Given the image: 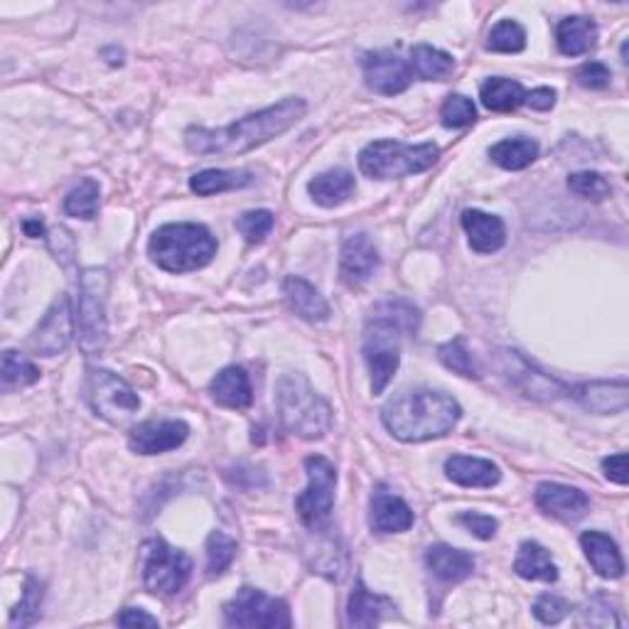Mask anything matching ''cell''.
Masks as SVG:
<instances>
[{
    "instance_id": "obj_1",
    "label": "cell",
    "mask_w": 629,
    "mask_h": 629,
    "mask_svg": "<svg viewBox=\"0 0 629 629\" xmlns=\"http://www.w3.org/2000/svg\"><path fill=\"white\" fill-rule=\"evenodd\" d=\"M305 111L307 103L303 99L288 97L217 130L190 126L185 130V146L197 155H243L293 128Z\"/></svg>"
},
{
    "instance_id": "obj_2",
    "label": "cell",
    "mask_w": 629,
    "mask_h": 629,
    "mask_svg": "<svg viewBox=\"0 0 629 629\" xmlns=\"http://www.w3.org/2000/svg\"><path fill=\"white\" fill-rule=\"evenodd\" d=\"M463 408L443 391H401L381 408V424L401 443H426L448 436L457 426Z\"/></svg>"
},
{
    "instance_id": "obj_3",
    "label": "cell",
    "mask_w": 629,
    "mask_h": 629,
    "mask_svg": "<svg viewBox=\"0 0 629 629\" xmlns=\"http://www.w3.org/2000/svg\"><path fill=\"white\" fill-rule=\"evenodd\" d=\"M420 315L408 300H383L369 317L364 330V360L372 374V393L379 397L399 372L403 335L418 330Z\"/></svg>"
},
{
    "instance_id": "obj_4",
    "label": "cell",
    "mask_w": 629,
    "mask_h": 629,
    "mask_svg": "<svg viewBox=\"0 0 629 629\" xmlns=\"http://www.w3.org/2000/svg\"><path fill=\"white\" fill-rule=\"evenodd\" d=\"M150 261L167 274H190L217 256V239L202 224H165L148 241Z\"/></svg>"
},
{
    "instance_id": "obj_5",
    "label": "cell",
    "mask_w": 629,
    "mask_h": 629,
    "mask_svg": "<svg viewBox=\"0 0 629 629\" xmlns=\"http://www.w3.org/2000/svg\"><path fill=\"white\" fill-rule=\"evenodd\" d=\"M276 411L290 436L320 440L332 426V408L303 374H284L276 381Z\"/></svg>"
},
{
    "instance_id": "obj_6",
    "label": "cell",
    "mask_w": 629,
    "mask_h": 629,
    "mask_svg": "<svg viewBox=\"0 0 629 629\" xmlns=\"http://www.w3.org/2000/svg\"><path fill=\"white\" fill-rule=\"evenodd\" d=\"M440 148L433 143L406 146L401 140H374L360 153V171L372 180H401L430 171Z\"/></svg>"
},
{
    "instance_id": "obj_7",
    "label": "cell",
    "mask_w": 629,
    "mask_h": 629,
    "mask_svg": "<svg viewBox=\"0 0 629 629\" xmlns=\"http://www.w3.org/2000/svg\"><path fill=\"white\" fill-rule=\"evenodd\" d=\"M106 298H109V271L106 268H87L79 276V300L77 317H74V330H77L79 350L93 356L101 354L109 342V323H106Z\"/></svg>"
},
{
    "instance_id": "obj_8",
    "label": "cell",
    "mask_w": 629,
    "mask_h": 629,
    "mask_svg": "<svg viewBox=\"0 0 629 629\" xmlns=\"http://www.w3.org/2000/svg\"><path fill=\"white\" fill-rule=\"evenodd\" d=\"M307 487L305 492L295 500V510L307 529L320 531L327 527L335 506V487H337V469L330 460L323 455L305 457Z\"/></svg>"
},
{
    "instance_id": "obj_9",
    "label": "cell",
    "mask_w": 629,
    "mask_h": 629,
    "mask_svg": "<svg viewBox=\"0 0 629 629\" xmlns=\"http://www.w3.org/2000/svg\"><path fill=\"white\" fill-rule=\"evenodd\" d=\"M143 583L155 595H177L190 583L192 561L185 551L173 549L163 539H150L146 546Z\"/></svg>"
},
{
    "instance_id": "obj_10",
    "label": "cell",
    "mask_w": 629,
    "mask_h": 629,
    "mask_svg": "<svg viewBox=\"0 0 629 629\" xmlns=\"http://www.w3.org/2000/svg\"><path fill=\"white\" fill-rule=\"evenodd\" d=\"M224 622L243 629H276L293 625V617H290V609L284 600L268 597L264 590L243 586L224 605Z\"/></svg>"
},
{
    "instance_id": "obj_11",
    "label": "cell",
    "mask_w": 629,
    "mask_h": 629,
    "mask_svg": "<svg viewBox=\"0 0 629 629\" xmlns=\"http://www.w3.org/2000/svg\"><path fill=\"white\" fill-rule=\"evenodd\" d=\"M87 391L91 408L101 418H106L109 424H124L140 408L138 393L128 387V381L121 379L114 372L99 369V366L89 369Z\"/></svg>"
},
{
    "instance_id": "obj_12",
    "label": "cell",
    "mask_w": 629,
    "mask_h": 629,
    "mask_svg": "<svg viewBox=\"0 0 629 629\" xmlns=\"http://www.w3.org/2000/svg\"><path fill=\"white\" fill-rule=\"evenodd\" d=\"M496 366L524 397L533 401H556L563 393H568V389L558 379L541 372L537 364H531L527 356L516 350H502L496 354Z\"/></svg>"
},
{
    "instance_id": "obj_13",
    "label": "cell",
    "mask_w": 629,
    "mask_h": 629,
    "mask_svg": "<svg viewBox=\"0 0 629 629\" xmlns=\"http://www.w3.org/2000/svg\"><path fill=\"white\" fill-rule=\"evenodd\" d=\"M362 70L366 87L381 93V97H399L413 81L411 64L391 50L366 52L362 58Z\"/></svg>"
},
{
    "instance_id": "obj_14",
    "label": "cell",
    "mask_w": 629,
    "mask_h": 629,
    "mask_svg": "<svg viewBox=\"0 0 629 629\" xmlns=\"http://www.w3.org/2000/svg\"><path fill=\"white\" fill-rule=\"evenodd\" d=\"M379 264V251L366 234H352L344 239L340 253V280L347 288L354 290L369 284Z\"/></svg>"
},
{
    "instance_id": "obj_15",
    "label": "cell",
    "mask_w": 629,
    "mask_h": 629,
    "mask_svg": "<svg viewBox=\"0 0 629 629\" xmlns=\"http://www.w3.org/2000/svg\"><path fill=\"white\" fill-rule=\"evenodd\" d=\"M74 330L72 320V310H70V298L60 295L54 300V305L47 310V315L42 317V323L35 327L33 335V350L42 356H58L70 347Z\"/></svg>"
},
{
    "instance_id": "obj_16",
    "label": "cell",
    "mask_w": 629,
    "mask_h": 629,
    "mask_svg": "<svg viewBox=\"0 0 629 629\" xmlns=\"http://www.w3.org/2000/svg\"><path fill=\"white\" fill-rule=\"evenodd\" d=\"M187 436L190 426L185 420H146L130 430L128 445L138 455H163L180 448Z\"/></svg>"
},
{
    "instance_id": "obj_17",
    "label": "cell",
    "mask_w": 629,
    "mask_h": 629,
    "mask_svg": "<svg viewBox=\"0 0 629 629\" xmlns=\"http://www.w3.org/2000/svg\"><path fill=\"white\" fill-rule=\"evenodd\" d=\"M568 397L597 416H615V413H625L629 406V387L625 379L578 383V387L568 389Z\"/></svg>"
},
{
    "instance_id": "obj_18",
    "label": "cell",
    "mask_w": 629,
    "mask_h": 629,
    "mask_svg": "<svg viewBox=\"0 0 629 629\" xmlns=\"http://www.w3.org/2000/svg\"><path fill=\"white\" fill-rule=\"evenodd\" d=\"M537 506L549 516H556L561 521H580L590 510V500L583 490L558 482H541L537 487Z\"/></svg>"
},
{
    "instance_id": "obj_19",
    "label": "cell",
    "mask_w": 629,
    "mask_h": 629,
    "mask_svg": "<svg viewBox=\"0 0 629 629\" xmlns=\"http://www.w3.org/2000/svg\"><path fill=\"white\" fill-rule=\"evenodd\" d=\"M416 516L399 494L379 487L369 502V527L377 533H403L413 527Z\"/></svg>"
},
{
    "instance_id": "obj_20",
    "label": "cell",
    "mask_w": 629,
    "mask_h": 629,
    "mask_svg": "<svg viewBox=\"0 0 629 629\" xmlns=\"http://www.w3.org/2000/svg\"><path fill=\"white\" fill-rule=\"evenodd\" d=\"M445 475L460 487H469V490H490L502 480L500 467L492 460L485 457H469V455H453L445 460Z\"/></svg>"
},
{
    "instance_id": "obj_21",
    "label": "cell",
    "mask_w": 629,
    "mask_h": 629,
    "mask_svg": "<svg viewBox=\"0 0 629 629\" xmlns=\"http://www.w3.org/2000/svg\"><path fill=\"white\" fill-rule=\"evenodd\" d=\"M460 224L467 234V241L473 251L477 253H496L506 241V229L504 222L494 214H487L480 210H465Z\"/></svg>"
},
{
    "instance_id": "obj_22",
    "label": "cell",
    "mask_w": 629,
    "mask_h": 629,
    "mask_svg": "<svg viewBox=\"0 0 629 629\" xmlns=\"http://www.w3.org/2000/svg\"><path fill=\"white\" fill-rule=\"evenodd\" d=\"M580 546L586 551V558L590 561V566L597 573L600 578L617 580L625 576V561L622 553H619L617 543L607 537L603 531H586L580 537Z\"/></svg>"
},
{
    "instance_id": "obj_23",
    "label": "cell",
    "mask_w": 629,
    "mask_h": 629,
    "mask_svg": "<svg viewBox=\"0 0 629 629\" xmlns=\"http://www.w3.org/2000/svg\"><path fill=\"white\" fill-rule=\"evenodd\" d=\"M210 393L219 406L234 408V411L249 408L253 401L251 379L243 366H227V369H222L217 377L212 379Z\"/></svg>"
},
{
    "instance_id": "obj_24",
    "label": "cell",
    "mask_w": 629,
    "mask_h": 629,
    "mask_svg": "<svg viewBox=\"0 0 629 629\" xmlns=\"http://www.w3.org/2000/svg\"><path fill=\"white\" fill-rule=\"evenodd\" d=\"M284 295L290 310H293L298 317H303L305 323H325L327 317H330L327 300L320 295V290L313 284H307L305 278L288 276L284 284Z\"/></svg>"
},
{
    "instance_id": "obj_25",
    "label": "cell",
    "mask_w": 629,
    "mask_h": 629,
    "mask_svg": "<svg viewBox=\"0 0 629 629\" xmlns=\"http://www.w3.org/2000/svg\"><path fill=\"white\" fill-rule=\"evenodd\" d=\"M397 605L389 597L372 593L364 583H356L352 590L350 603H347V625L350 627H377L383 617L393 615Z\"/></svg>"
},
{
    "instance_id": "obj_26",
    "label": "cell",
    "mask_w": 629,
    "mask_h": 629,
    "mask_svg": "<svg viewBox=\"0 0 629 629\" xmlns=\"http://www.w3.org/2000/svg\"><path fill=\"white\" fill-rule=\"evenodd\" d=\"M426 563L430 573L443 580V583H460V580L473 576L475 570L473 553L453 549L448 546V543H436V546H430L426 551Z\"/></svg>"
},
{
    "instance_id": "obj_27",
    "label": "cell",
    "mask_w": 629,
    "mask_h": 629,
    "mask_svg": "<svg viewBox=\"0 0 629 629\" xmlns=\"http://www.w3.org/2000/svg\"><path fill=\"white\" fill-rule=\"evenodd\" d=\"M597 42V25L593 17L586 15H570L563 17L556 27V45L561 54L566 58H580L588 54Z\"/></svg>"
},
{
    "instance_id": "obj_28",
    "label": "cell",
    "mask_w": 629,
    "mask_h": 629,
    "mask_svg": "<svg viewBox=\"0 0 629 629\" xmlns=\"http://www.w3.org/2000/svg\"><path fill=\"white\" fill-rule=\"evenodd\" d=\"M514 573L527 580H543V583H556L558 566L553 563L551 553L537 541H524L516 553Z\"/></svg>"
},
{
    "instance_id": "obj_29",
    "label": "cell",
    "mask_w": 629,
    "mask_h": 629,
    "mask_svg": "<svg viewBox=\"0 0 629 629\" xmlns=\"http://www.w3.org/2000/svg\"><path fill=\"white\" fill-rule=\"evenodd\" d=\"M307 192L317 204L332 210L354 194V177L347 171H327L307 183Z\"/></svg>"
},
{
    "instance_id": "obj_30",
    "label": "cell",
    "mask_w": 629,
    "mask_h": 629,
    "mask_svg": "<svg viewBox=\"0 0 629 629\" xmlns=\"http://www.w3.org/2000/svg\"><path fill=\"white\" fill-rule=\"evenodd\" d=\"M411 72L416 79L443 81L455 72V60L433 45H416L411 50Z\"/></svg>"
},
{
    "instance_id": "obj_31",
    "label": "cell",
    "mask_w": 629,
    "mask_h": 629,
    "mask_svg": "<svg viewBox=\"0 0 629 629\" xmlns=\"http://www.w3.org/2000/svg\"><path fill=\"white\" fill-rule=\"evenodd\" d=\"M490 158L504 171H524L539 158V143L527 136L504 138L490 148Z\"/></svg>"
},
{
    "instance_id": "obj_32",
    "label": "cell",
    "mask_w": 629,
    "mask_h": 629,
    "mask_svg": "<svg viewBox=\"0 0 629 629\" xmlns=\"http://www.w3.org/2000/svg\"><path fill=\"white\" fill-rule=\"evenodd\" d=\"M524 97H527V91H524L521 84L506 77L487 79L480 89L485 109L494 111V114H510V111H516L524 103Z\"/></svg>"
},
{
    "instance_id": "obj_33",
    "label": "cell",
    "mask_w": 629,
    "mask_h": 629,
    "mask_svg": "<svg viewBox=\"0 0 629 629\" xmlns=\"http://www.w3.org/2000/svg\"><path fill=\"white\" fill-rule=\"evenodd\" d=\"M253 183L249 171H202L190 177V190L200 197L241 190Z\"/></svg>"
},
{
    "instance_id": "obj_34",
    "label": "cell",
    "mask_w": 629,
    "mask_h": 629,
    "mask_svg": "<svg viewBox=\"0 0 629 629\" xmlns=\"http://www.w3.org/2000/svg\"><path fill=\"white\" fill-rule=\"evenodd\" d=\"M99 200H101V187L93 177H84V180L72 187L70 194L64 197V212L70 217L77 219H93L99 212Z\"/></svg>"
},
{
    "instance_id": "obj_35",
    "label": "cell",
    "mask_w": 629,
    "mask_h": 629,
    "mask_svg": "<svg viewBox=\"0 0 629 629\" xmlns=\"http://www.w3.org/2000/svg\"><path fill=\"white\" fill-rule=\"evenodd\" d=\"M237 541L222 531H212L210 539H206V576H222V573L231 566L234 558H237Z\"/></svg>"
},
{
    "instance_id": "obj_36",
    "label": "cell",
    "mask_w": 629,
    "mask_h": 629,
    "mask_svg": "<svg viewBox=\"0 0 629 629\" xmlns=\"http://www.w3.org/2000/svg\"><path fill=\"white\" fill-rule=\"evenodd\" d=\"M438 360L443 362L450 372L460 374V377L480 379V369H477L473 354L467 352L463 337H455V340L440 344L438 347Z\"/></svg>"
},
{
    "instance_id": "obj_37",
    "label": "cell",
    "mask_w": 629,
    "mask_h": 629,
    "mask_svg": "<svg viewBox=\"0 0 629 629\" xmlns=\"http://www.w3.org/2000/svg\"><path fill=\"white\" fill-rule=\"evenodd\" d=\"M527 47V30L516 21H502L492 27L490 37H487V50L516 54Z\"/></svg>"
},
{
    "instance_id": "obj_38",
    "label": "cell",
    "mask_w": 629,
    "mask_h": 629,
    "mask_svg": "<svg viewBox=\"0 0 629 629\" xmlns=\"http://www.w3.org/2000/svg\"><path fill=\"white\" fill-rule=\"evenodd\" d=\"M40 381V369L25 360L23 354H17L13 350L3 352V387H30V383Z\"/></svg>"
},
{
    "instance_id": "obj_39",
    "label": "cell",
    "mask_w": 629,
    "mask_h": 629,
    "mask_svg": "<svg viewBox=\"0 0 629 629\" xmlns=\"http://www.w3.org/2000/svg\"><path fill=\"white\" fill-rule=\"evenodd\" d=\"M40 605H42V586L37 578H27L23 597L11 615V627H30L35 625V619L40 617Z\"/></svg>"
},
{
    "instance_id": "obj_40",
    "label": "cell",
    "mask_w": 629,
    "mask_h": 629,
    "mask_svg": "<svg viewBox=\"0 0 629 629\" xmlns=\"http://www.w3.org/2000/svg\"><path fill=\"white\" fill-rule=\"evenodd\" d=\"M568 190L576 197H580V200L600 202V200H605V197H609L613 187H609V183L600 173L583 171V173H573L568 177Z\"/></svg>"
},
{
    "instance_id": "obj_41",
    "label": "cell",
    "mask_w": 629,
    "mask_h": 629,
    "mask_svg": "<svg viewBox=\"0 0 629 629\" xmlns=\"http://www.w3.org/2000/svg\"><path fill=\"white\" fill-rule=\"evenodd\" d=\"M274 224H276L274 212L251 210V212H243L237 219V229L249 243H261V241H266L271 231H274Z\"/></svg>"
},
{
    "instance_id": "obj_42",
    "label": "cell",
    "mask_w": 629,
    "mask_h": 629,
    "mask_svg": "<svg viewBox=\"0 0 629 629\" xmlns=\"http://www.w3.org/2000/svg\"><path fill=\"white\" fill-rule=\"evenodd\" d=\"M440 118H443L445 128H465L469 124H475L477 109L473 99L463 97V93H450L443 109H440Z\"/></svg>"
},
{
    "instance_id": "obj_43",
    "label": "cell",
    "mask_w": 629,
    "mask_h": 629,
    "mask_svg": "<svg viewBox=\"0 0 629 629\" xmlns=\"http://www.w3.org/2000/svg\"><path fill=\"white\" fill-rule=\"evenodd\" d=\"M570 615V603L558 595H541L533 603V617L539 619L543 625H558Z\"/></svg>"
},
{
    "instance_id": "obj_44",
    "label": "cell",
    "mask_w": 629,
    "mask_h": 629,
    "mask_svg": "<svg viewBox=\"0 0 629 629\" xmlns=\"http://www.w3.org/2000/svg\"><path fill=\"white\" fill-rule=\"evenodd\" d=\"M457 524L460 527H465L469 533H475L477 539H482V541H490L494 539V533H496V519H492V516H487V514H477V512H463L457 516Z\"/></svg>"
},
{
    "instance_id": "obj_45",
    "label": "cell",
    "mask_w": 629,
    "mask_h": 629,
    "mask_svg": "<svg viewBox=\"0 0 629 629\" xmlns=\"http://www.w3.org/2000/svg\"><path fill=\"white\" fill-rule=\"evenodd\" d=\"M609 79H613V74L605 67L603 62H586L583 67L576 72V81L580 84L583 89H605Z\"/></svg>"
},
{
    "instance_id": "obj_46",
    "label": "cell",
    "mask_w": 629,
    "mask_h": 629,
    "mask_svg": "<svg viewBox=\"0 0 629 629\" xmlns=\"http://www.w3.org/2000/svg\"><path fill=\"white\" fill-rule=\"evenodd\" d=\"M118 627H158V617L148 615L146 609L140 607H126L116 615Z\"/></svg>"
},
{
    "instance_id": "obj_47",
    "label": "cell",
    "mask_w": 629,
    "mask_h": 629,
    "mask_svg": "<svg viewBox=\"0 0 629 629\" xmlns=\"http://www.w3.org/2000/svg\"><path fill=\"white\" fill-rule=\"evenodd\" d=\"M603 473L609 482L615 485H627L629 480V473H627V455L625 453H617V455H609L603 460Z\"/></svg>"
},
{
    "instance_id": "obj_48",
    "label": "cell",
    "mask_w": 629,
    "mask_h": 629,
    "mask_svg": "<svg viewBox=\"0 0 629 629\" xmlns=\"http://www.w3.org/2000/svg\"><path fill=\"white\" fill-rule=\"evenodd\" d=\"M524 103L531 106L533 111H551L553 106H556V91L549 87H539L524 97Z\"/></svg>"
},
{
    "instance_id": "obj_49",
    "label": "cell",
    "mask_w": 629,
    "mask_h": 629,
    "mask_svg": "<svg viewBox=\"0 0 629 629\" xmlns=\"http://www.w3.org/2000/svg\"><path fill=\"white\" fill-rule=\"evenodd\" d=\"M23 231L27 234V237L30 239H40V237H45V224H42V219H25L23 222Z\"/></svg>"
}]
</instances>
